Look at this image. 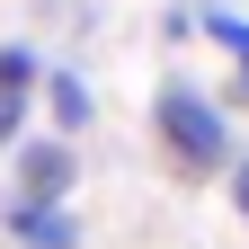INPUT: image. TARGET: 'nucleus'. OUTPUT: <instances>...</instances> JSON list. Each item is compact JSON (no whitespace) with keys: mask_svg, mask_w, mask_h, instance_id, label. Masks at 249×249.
Segmentation results:
<instances>
[{"mask_svg":"<svg viewBox=\"0 0 249 249\" xmlns=\"http://www.w3.org/2000/svg\"><path fill=\"white\" fill-rule=\"evenodd\" d=\"M71 187H80V151L62 134H27L9 151V196L18 205H71Z\"/></svg>","mask_w":249,"mask_h":249,"instance_id":"f03ea898","label":"nucleus"},{"mask_svg":"<svg viewBox=\"0 0 249 249\" xmlns=\"http://www.w3.org/2000/svg\"><path fill=\"white\" fill-rule=\"evenodd\" d=\"M196 36L231 62V80H223V89H231V98H249V18L231 9V0H196Z\"/></svg>","mask_w":249,"mask_h":249,"instance_id":"39448f33","label":"nucleus"},{"mask_svg":"<svg viewBox=\"0 0 249 249\" xmlns=\"http://www.w3.org/2000/svg\"><path fill=\"white\" fill-rule=\"evenodd\" d=\"M160 45H169V53H178V45H196V0H187V9H169V18H160Z\"/></svg>","mask_w":249,"mask_h":249,"instance_id":"0eeeda50","label":"nucleus"},{"mask_svg":"<svg viewBox=\"0 0 249 249\" xmlns=\"http://www.w3.org/2000/svg\"><path fill=\"white\" fill-rule=\"evenodd\" d=\"M0 231H9V249H80V213L71 205H18V196H0Z\"/></svg>","mask_w":249,"mask_h":249,"instance_id":"7ed1b4c3","label":"nucleus"},{"mask_svg":"<svg viewBox=\"0 0 249 249\" xmlns=\"http://www.w3.org/2000/svg\"><path fill=\"white\" fill-rule=\"evenodd\" d=\"M223 196H231V213H240V223H249V151H240V160L223 169Z\"/></svg>","mask_w":249,"mask_h":249,"instance_id":"6e6552de","label":"nucleus"},{"mask_svg":"<svg viewBox=\"0 0 249 249\" xmlns=\"http://www.w3.org/2000/svg\"><path fill=\"white\" fill-rule=\"evenodd\" d=\"M151 134H160V160H169L178 178H223V169L240 160L231 107L213 98L205 80H187V71H169L160 89H151Z\"/></svg>","mask_w":249,"mask_h":249,"instance_id":"f257e3e1","label":"nucleus"},{"mask_svg":"<svg viewBox=\"0 0 249 249\" xmlns=\"http://www.w3.org/2000/svg\"><path fill=\"white\" fill-rule=\"evenodd\" d=\"M45 116H53V134L71 142V134H89V124H98V89H89V71L80 62H45Z\"/></svg>","mask_w":249,"mask_h":249,"instance_id":"20e7f679","label":"nucleus"},{"mask_svg":"<svg viewBox=\"0 0 249 249\" xmlns=\"http://www.w3.org/2000/svg\"><path fill=\"white\" fill-rule=\"evenodd\" d=\"M36 80H45L36 45H0V98H36Z\"/></svg>","mask_w":249,"mask_h":249,"instance_id":"423d86ee","label":"nucleus"}]
</instances>
